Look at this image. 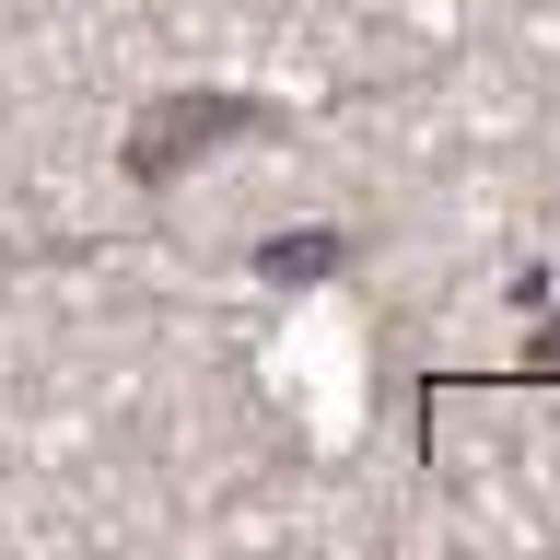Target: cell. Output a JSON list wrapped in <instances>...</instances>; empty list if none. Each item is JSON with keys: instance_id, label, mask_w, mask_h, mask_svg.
Wrapping results in <instances>:
<instances>
[{"instance_id": "1", "label": "cell", "mask_w": 560, "mask_h": 560, "mask_svg": "<svg viewBox=\"0 0 560 560\" xmlns=\"http://www.w3.org/2000/svg\"><path fill=\"white\" fill-rule=\"evenodd\" d=\"M234 140H280V105L269 94H234V82H187V94H152L117 140V175L129 187H187L210 152H234Z\"/></svg>"}, {"instance_id": "2", "label": "cell", "mask_w": 560, "mask_h": 560, "mask_svg": "<svg viewBox=\"0 0 560 560\" xmlns=\"http://www.w3.org/2000/svg\"><path fill=\"white\" fill-rule=\"evenodd\" d=\"M350 257H362V245H350L339 222H304V234H257V257H245V269L280 280V292H315V280H339Z\"/></svg>"}, {"instance_id": "3", "label": "cell", "mask_w": 560, "mask_h": 560, "mask_svg": "<svg viewBox=\"0 0 560 560\" xmlns=\"http://www.w3.org/2000/svg\"><path fill=\"white\" fill-rule=\"evenodd\" d=\"M514 374H537V385L560 374V304H537V327H525V350H514Z\"/></svg>"}]
</instances>
